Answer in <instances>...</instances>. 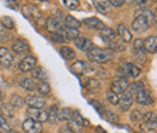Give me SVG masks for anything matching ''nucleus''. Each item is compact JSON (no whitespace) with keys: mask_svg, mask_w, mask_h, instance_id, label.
<instances>
[{"mask_svg":"<svg viewBox=\"0 0 157 133\" xmlns=\"http://www.w3.org/2000/svg\"><path fill=\"white\" fill-rule=\"evenodd\" d=\"M155 21V15L149 10H143L137 14V17L132 23V28L137 33L146 32Z\"/></svg>","mask_w":157,"mask_h":133,"instance_id":"1","label":"nucleus"},{"mask_svg":"<svg viewBox=\"0 0 157 133\" xmlns=\"http://www.w3.org/2000/svg\"><path fill=\"white\" fill-rule=\"evenodd\" d=\"M87 55H88V58L91 61L97 62V63H105V62H108L109 59H111V57H113V53L110 51L97 49V47H92L87 52Z\"/></svg>","mask_w":157,"mask_h":133,"instance_id":"2","label":"nucleus"},{"mask_svg":"<svg viewBox=\"0 0 157 133\" xmlns=\"http://www.w3.org/2000/svg\"><path fill=\"white\" fill-rule=\"evenodd\" d=\"M143 123H141V130L145 133H156V114L155 113H146L143 116Z\"/></svg>","mask_w":157,"mask_h":133,"instance_id":"3","label":"nucleus"},{"mask_svg":"<svg viewBox=\"0 0 157 133\" xmlns=\"http://www.w3.org/2000/svg\"><path fill=\"white\" fill-rule=\"evenodd\" d=\"M129 87V84H128V80L123 76H118L116 77L113 84H111V91L115 92L116 95L117 93H123L124 91H127V88Z\"/></svg>","mask_w":157,"mask_h":133,"instance_id":"4","label":"nucleus"},{"mask_svg":"<svg viewBox=\"0 0 157 133\" xmlns=\"http://www.w3.org/2000/svg\"><path fill=\"white\" fill-rule=\"evenodd\" d=\"M22 12L25 18L30 19V21H39L41 18L40 10L34 5H24L22 9Z\"/></svg>","mask_w":157,"mask_h":133,"instance_id":"5","label":"nucleus"},{"mask_svg":"<svg viewBox=\"0 0 157 133\" xmlns=\"http://www.w3.org/2000/svg\"><path fill=\"white\" fill-rule=\"evenodd\" d=\"M71 70H73L76 75H87V74L92 73L94 69H93L90 64H87V63H85V62H82V61H78V62H75V63L71 65Z\"/></svg>","mask_w":157,"mask_h":133,"instance_id":"6","label":"nucleus"},{"mask_svg":"<svg viewBox=\"0 0 157 133\" xmlns=\"http://www.w3.org/2000/svg\"><path fill=\"white\" fill-rule=\"evenodd\" d=\"M22 127H23V131L25 133H40L42 131V125L33 119L24 120Z\"/></svg>","mask_w":157,"mask_h":133,"instance_id":"7","label":"nucleus"},{"mask_svg":"<svg viewBox=\"0 0 157 133\" xmlns=\"http://www.w3.org/2000/svg\"><path fill=\"white\" fill-rule=\"evenodd\" d=\"M27 114L29 116V119H33L38 122H44L48 119V113L42 110V109H36V108H29L27 110Z\"/></svg>","mask_w":157,"mask_h":133,"instance_id":"8","label":"nucleus"},{"mask_svg":"<svg viewBox=\"0 0 157 133\" xmlns=\"http://www.w3.org/2000/svg\"><path fill=\"white\" fill-rule=\"evenodd\" d=\"M18 67H20L21 72H24V73L30 72V70H33L36 67V58L34 57V56H27V57L23 58L21 61Z\"/></svg>","mask_w":157,"mask_h":133,"instance_id":"9","label":"nucleus"},{"mask_svg":"<svg viewBox=\"0 0 157 133\" xmlns=\"http://www.w3.org/2000/svg\"><path fill=\"white\" fill-rule=\"evenodd\" d=\"M137 102L141 105H150L154 103V98L151 96V92L149 90H141L137 93L136 97Z\"/></svg>","mask_w":157,"mask_h":133,"instance_id":"10","label":"nucleus"},{"mask_svg":"<svg viewBox=\"0 0 157 133\" xmlns=\"http://www.w3.org/2000/svg\"><path fill=\"white\" fill-rule=\"evenodd\" d=\"M25 103L29 105V108H36V109H42L45 107V98L41 96H29L25 99Z\"/></svg>","mask_w":157,"mask_h":133,"instance_id":"11","label":"nucleus"},{"mask_svg":"<svg viewBox=\"0 0 157 133\" xmlns=\"http://www.w3.org/2000/svg\"><path fill=\"white\" fill-rule=\"evenodd\" d=\"M121 72H122L123 75L133 77V79H136V77H138V76L140 75V69L138 68L137 65L132 64V63H126V64H123L122 68H121Z\"/></svg>","mask_w":157,"mask_h":133,"instance_id":"12","label":"nucleus"},{"mask_svg":"<svg viewBox=\"0 0 157 133\" xmlns=\"http://www.w3.org/2000/svg\"><path fill=\"white\" fill-rule=\"evenodd\" d=\"M134 55H136V59L139 61L140 63H143L145 61V49H144V41L141 39H137L134 40Z\"/></svg>","mask_w":157,"mask_h":133,"instance_id":"13","label":"nucleus"},{"mask_svg":"<svg viewBox=\"0 0 157 133\" xmlns=\"http://www.w3.org/2000/svg\"><path fill=\"white\" fill-rule=\"evenodd\" d=\"M13 62V56L6 47H0V64L4 67H10Z\"/></svg>","mask_w":157,"mask_h":133,"instance_id":"14","label":"nucleus"},{"mask_svg":"<svg viewBox=\"0 0 157 133\" xmlns=\"http://www.w3.org/2000/svg\"><path fill=\"white\" fill-rule=\"evenodd\" d=\"M118 103H120V108L122 111H127L131 105L133 104V97H132V93H129L128 91H124L123 92V96L121 99H118Z\"/></svg>","mask_w":157,"mask_h":133,"instance_id":"15","label":"nucleus"},{"mask_svg":"<svg viewBox=\"0 0 157 133\" xmlns=\"http://www.w3.org/2000/svg\"><path fill=\"white\" fill-rule=\"evenodd\" d=\"M46 27H47V30L51 33H59L60 29L63 28L62 22L57 17H50L46 22Z\"/></svg>","mask_w":157,"mask_h":133,"instance_id":"16","label":"nucleus"},{"mask_svg":"<svg viewBox=\"0 0 157 133\" xmlns=\"http://www.w3.org/2000/svg\"><path fill=\"white\" fill-rule=\"evenodd\" d=\"M93 5L100 14H109L113 10V6L108 0H93Z\"/></svg>","mask_w":157,"mask_h":133,"instance_id":"17","label":"nucleus"},{"mask_svg":"<svg viewBox=\"0 0 157 133\" xmlns=\"http://www.w3.org/2000/svg\"><path fill=\"white\" fill-rule=\"evenodd\" d=\"M75 46L78 47V50H81V51L88 52L93 47V44L88 39L83 38V37H78V38L75 39Z\"/></svg>","mask_w":157,"mask_h":133,"instance_id":"18","label":"nucleus"},{"mask_svg":"<svg viewBox=\"0 0 157 133\" xmlns=\"http://www.w3.org/2000/svg\"><path fill=\"white\" fill-rule=\"evenodd\" d=\"M28 49H29V45H28V42H27L25 40H23V39H18V40L13 44V46H12L13 52L17 53V55H22V53L27 52Z\"/></svg>","mask_w":157,"mask_h":133,"instance_id":"19","label":"nucleus"},{"mask_svg":"<svg viewBox=\"0 0 157 133\" xmlns=\"http://www.w3.org/2000/svg\"><path fill=\"white\" fill-rule=\"evenodd\" d=\"M117 34L120 39L124 42H131L132 41V34L131 32L128 30V28L124 25V24H120L117 28Z\"/></svg>","mask_w":157,"mask_h":133,"instance_id":"20","label":"nucleus"},{"mask_svg":"<svg viewBox=\"0 0 157 133\" xmlns=\"http://www.w3.org/2000/svg\"><path fill=\"white\" fill-rule=\"evenodd\" d=\"M67 40H75L78 37V30L74 28H68V27H63L59 32Z\"/></svg>","mask_w":157,"mask_h":133,"instance_id":"21","label":"nucleus"},{"mask_svg":"<svg viewBox=\"0 0 157 133\" xmlns=\"http://www.w3.org/2000/svg\"><path fill=\"white\" fill-rule=\"evenodd\" d=\"M83 23L88 27V28H92V29H103L105 27V24L100 21V19L96 18V17H90V18H86L83 21Z\"/></svg>","mask_w":157,"mask_h":133,"instance_id":"22","label":"nucleus"},{"mask_svg":"<svg viewBox=\"0 0 157 133\" xmlns=\"http://www.w3.org/2000/svg\"><path fill=\"white\" fill-rule=\"evenodd\" d=\"M100 37L104 39L108 44L116 40V33L111 29V28H108V27H104L103 29H100Z\"/></svg>","mask_w":157,"mask_h":133,"instance_id":"23","label":"nucleus"},{"mask_svg":"<svg viewBox=\"0 0 157 133\" xmlns=\"http://www.w3.org/2000/svg\"><path fill=\"white\" fill-rule=\"evenodd\" d=\"M156 46H157V39L155 35H151L144 41V49L150 52V53H155L156 52Z\"/></svg>","mask_w":157,"mask_h":133,"instance_id":"24","label":"nucleus"},{"mask_svg":"<svg viewBox=\"0 0 157 133\" xmlns=\"http://www.w3.org/2000/svg\"><path fill=\"white\" fill-rule=\"evenodd\" d=\"M59 53H60V56L64 58V59H67V61H69V59H73V58H75V51L74 50H71L70 47H68V46H63L60 50H59Z\"/></svg>","mask_w":157,"mask_h":133,"instance_id":"25","label":"nucleus"},{"mask_svg":"<svg viewBox=\"0 0 157 133\" xmlns=\"http://www.w3.org/2000/svg\"><path fill=\"white\" fill-rule=\"evenodd\" d=\"M32 75H33L34 79H38V80H41V81H45V80L47 79V73H46V70H45L42 67H36V68H34Z\"/></svg>","mask_w":157,"mask_h":133,"instance_id":"26","label":"nucleus"},{"mask_svg":"<svg viewBox=\"0 0 157 133\" xmlns=\"http://www.w3.org/2000/svg\"><path fill=\"white\" fill-rule=\"evenodd\" d=\"M64 24L68 27V28H74V29H78V27L81 25V22L76 19L73 16H65L64 18Z\"/></svg>","mask_w":157,"mask_h":133,"instance_id":"27","label":"nucleus"},{"mask_svg":"<svg viewBox=\"0 0 157 133\" xmlns=\"http://www.w3.org/2000/svg\"><path fill=\"white\" fill-rule=\"evenodd\" d=\"M73 110L71 109H69V108H63V109H60L58 111V117L60 121H65V120H70L71 119V116H73Z\"/></svg>","mask_w":157,"mask_h":133,"instance_id":"28","label":"nucleus"},{"mask_svg":"<svg viewBox=\"0 0 157 133\" xmlns=\"http://www.w3.org/2000/svg\"><path fill=\"white\" fill-rule=\"evenodd\" d=\"M68 128H69V131L71 133H81L82 132V130H83V127L82 126H80L76 121H74L73 119H70L69 120V123H68V126H67Z\"/></svg>","mask_w":157,"mask_h":133,"instance_id":"29","label":"nucleus"},{"mask_svg":"<svg viewBox=\"0 0 157 133\" xmlns=\"http://www.w3.org/2000/svg\"><path fill=\"white\" fill-rule=\"evenodd\" d=\"M22 86H23V88L27 90V91H33V90H35L36 84L34 82L33 79H24V80L22 81Z\"/></svg>","mask_w":157,"mask_h":133,"instance_id":"30","label":"nucleus"},{"mask_svg":"<svg viewBox=\"0 0 157 133\" xmlns=\"http://www.w3.org/2000/svg\"><path fill=\"white\" fill-rule=\"evenodd\" d=\"M47 113H48V119H47V120H48L51 123H53V122L58 119V117H57V116H58V108H57L56 105H52Z\"/></svg>","mask_w":157,"mask_h":133,"instance_id":"31","label":"nucleus"},{"mask_svg":"<svg viewBox=\"0 0 157 133\" xmlns=\"http://www.w3.org/2000/svg\"><path fill=\"white\" fill-rule=\"evenodd\" d=\"M38 91L41 95H48L51 92V87H50V85L46 81H41L38 85Z\"/></svg>","mask_w":157,"mask_h":133,"instance_id":"32","label":"nucleus"},{"mask_svg":"<svg viewBox=\"0 0 157 133\" xmlns=\"http://www.w3.org/2000/svg\"><path fill=\"white\" fill-rule=\"evenodd\" d=\"M109 46H110V49H111V50H114V51H118V52H121V51H124V50H126V46H124L122 42H118V41H116V40H114V41L109 42Z\"/></svg>","mask_w":157,"mask_h":133,"instance_id":"33","label":"nucleus"},{"mask_svg":"<svg viewBox=\"0 0 157 133\" xmlns=\"http://www.w3.org/2000/svg\"><path fill=\"white\" fill-rule=\"evenodd\" d=\"M10 132V126L7 121L0 115V133H9Z\"/></svg>","mask_w":157,"mask_h":133,"instance_id":"34","label":"nucleus"},{"mask_svg":"<svg viewBox=\"0 0 157 133\" xmlns=\"http://www.w3.org/2000/svg\"><path fill=\"white\" fill-rule=\"evenodd\" d=\"M71 119L74 120V121H76L80 126H82V127H85L86 125H87V121L81 116V114H78V111L76 113H73V116H71Z\"/></svg>","mask_w":157,"mask_h":133,"instance_id":"35","label":"nucleus"},{"mask_svg":"<svg viewBox=\"0 0 157 133\" xmlns=\"http://www.w3.org/2000/svg\"><path fill=\"white\" fill-rule=\"evenodd\" d=\"M141 90H144V84H143V82H137V84H133V85L131 86V88L128 90V92L137 95L138 92L141 91Z\"/></svg>","mask_w":157,"mask_h":133,"instance_id":"36","label":"nucleus"},{"mask_svg":"<svg viewBox=\"0 0 157 133\" xmlns=\"http://www.w3.org/2000/svg\"><path fill=\"white\" fill-rule=\"evenodd\" d=\"M63 2H64V5H65L68 9H70V10L78 9V5H80L78 0H63Z\"/></svg>","mask_w":157,"mask_h":133,"instance_id":"37","label":"nucleus"},{"mask_svg":"<svg viewBox=\"0 0 157 133\" xmlns=\"http://www.w3.org/2000/svg\"><path fill=\"white\" fill-rule=\"evenodd\" d=\"M106 97H108V99H109V102L111 103V104H117L118 103V96L115 93V92H113V91H109L108 93H106Z\"/></svg>","mask_w":157,"mask_h":133,"instance_id":"38","label":"nucleus"},{"mask_svg":"<svg viewBox=\"0 0 157 133\" xmlns=\"http://www.w3.org/2000/svg\"><path fill=\"white\" fill-rule=\"evenodd\" d=\"M2 24L5 25V28H9V29H12L13 28V21L11 19V17H9V16H5V17H2Z\"/></svg>","mask_w":157,"mask_h":133,"instance_id":"39","label":"nucleus"},{"mask_svg":"<svg viewBox=\"0 0 157 133\" xmlns=\"http://www.w3.org/2000/svg\"><path fill=\"white\" fill-rule=\"evenodd\" d=\"M143 116H144V114L140 110H134L131 115V120L134 121V122H138V121H140L143 119Z\"/></svg>","mask_w":157,"mask_h":133,"instance_id":"40","label":"nucleus"},{"mask_svg":"<svg viewBox=\"0 0 157 133\" xmlns=\"http://www.w3.org/2000/svg\"><path fill=\"white\" fill-rule=\"evenodd\" d=\"M86 87L87 88H90L91 91H97L99 88V82L97 81V80H90L88 82H87V85H86Z\"/></svg>","mask_w":157,"mask_h":133,"instance_id":"41","label":"nucleus"},{"mask_svg":"<svg viewBox=\"0 0 157 133\" xmlns=\"http://www.w3.org/2000/svg\"><path fill=\"white\" fill-rule=\"evenodd\" d=\"M105 115H106V119H108L110 122H113V123H117L118 117L114 114V113H111V111H106V114Z\"/></svg>","mask_w":157,"mask_h":133,"instance_id":"42","label":"nucleus"},{"mask_svg":"<svg viewBox=\"0 0 157 133\" xmlns=\"http://www.w3.org/2000/svg\"><path fill=\"white\" fill-rule=\"evenodd\" d=\"M11 104L15 105V107H22L23 100H22V98L18 97V96H13L12 97V100H11Z\"/></svg>","mask_w":157,"mask_h":133,"instance_id":"43","label":"nucleus"},{"mask_svg":"<svg viewBox=\"0 0 157 133\" xmlns=\"http://www.w3.org/2000/svg\"><path fill=\"white\" fill-rule=\"evenodd\" d=\"M52 40H53V41H56V42H65V40H67V39L64 38L60 33H53Z\"/></svg>","mask_w":157,"mask_h":133,"instance_id":"44","label":"nucleus"},{"mask_svg":"<svg viewBox=\"0 0 157 133\" xmlns=\"http://www.w3.org/2000/svg\"><path fill=\"white\" fill-rule=\"evenodd\" d=\"M136 2H137L138 6H140V7H146V6H149L152 2V0H136Z\"/></svg>","mask_w":157,"mask_h":133,"instance_id":"45","label":"nucleus"},{"mask_svg":"<svg viewBox=\"0 0 157 133\" xmlns=\"http://www.w3.org/2000/svg\"><path fill=\"white\" fill-rule=\"evenodd\" d=\"M108 1L110 2V5H111V6H115V7H118V6L123 5V2H124L126 0H108Z\"/></svg>","mask_w":157,"mask_h":133,"instance_id":"46","label":"nucleus"},{"mask_svg":"<svg viewBox=\"0 0 157 133\" xmlns=\"http://www.w3.org/2000/svg\"><path fill=\"white\" fill-rule=\"evenodd\" d=\"M92 104H93V107L98 110L99 113H104V110H105V108L99 103V102H92Z\"/></svg>","mask_w":157,"mask_h":133,"instance_id":"47","label":"nucleus"},{"mask_svg":"<svg viewBox=\"0 0 157 133\" xmlns=\"http://www.w3.org/2000/svg\"><path fill=\"white\" fill-rule=\"evenodd\" d=\"M59 133H71V132L69 131V128H68V127L63 126V127H60V128H59Z\"/></svg>","mask_w":157,"mask_h":133,"instance_id":"48","label":"nucleus"},{"mask_svg":"<svg viewBox=\"0 0 157 133\" xmlns=\"http://www.w3.org/2000/svg\"><path fill=\"white\" fill-rule=\"evenodd\" d=\"M2 100V91H1V88H0V102Z\"/></svg>","mask_w":157,"mask_h":133,"instance_id":"49","label":"nucleus"},{"mask_svg":"<svg viewBox=\"0 0 157 133\" xmlns=\"http://www.w3.org/2000/svg\"><path fill=\"white\" fill-rule=\"evenodd\" d=\"M2 35V30H1V24H0V37Z\"/></svg>","mask_w":157,"mask_h":133,"instance_id":"50","label":"nucleus"},{"mask_svg":"<svg viewBox=\"0 0 157 133\" xmlns=\"http://www.w3.org/2000/svg\"><path fill=\"white\" fill-rule=\"evenodd\" d=\"M40 1H48V0H40Z\"/></svg>","mask_w":157,"mask_h":133,"instance_id":"51","label":"nucleus"}]
</instances>
